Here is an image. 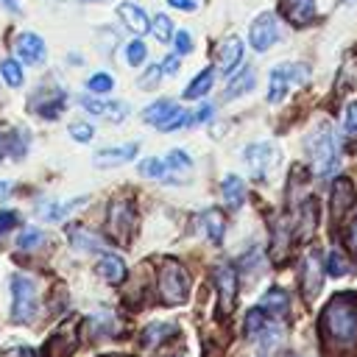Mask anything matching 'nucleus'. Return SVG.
<instances>
[{
	"label": "nucleus",
	"mask_w": 357,
	"mask_h": 357,
	"mask_svg": "<svg viewBox=\"0 0 357 357\" xmlns=\"http://www.w3.org/2000/svg\"><path fill=\"white\" fill-rule=\"evenodd\" d=\"M321 337L329 349H351L357 343V298L337 293L321 312Z\"/></svg>",
	"instance_id": "1"
},
{
	"label": "nucleus",
	"mask_w": 357,
	"mask_h": 357,
	"mask_svg": "<svg viewBox=\"0 0 357 357\" xmlns=\"http://www.w3.org/2000/svg\"><path fill=\"white\" fill-rule=\"evenodd\" d=\"M307 151H310V159H312V167L318 176H332L337 170L340 153H337V139H335L329 123H321L307 137Z\"/></svg>",
	"instance_id": "2"
},
{
	"label": "nucleus",
	"mask_w": 357,
	"mask_h": 357,
	"mask_svg": "<svg viewBox=\"0 0 357 357\" xmlns=\"http://www.w3.org/2000/svg\"><path fill=\"white\" fill-rule=\"evenodd\" d=\"M156 290H159V301L162 304H167V307L184 304L187 296H190V276H187V271L176 259H165L159 265Z\"/></svg>",
	"instance_id": "3"
},
{
	"label": "nucleus",
	"mask_w": 357,
	"mask_h": 357,
	"mask_svg": "<svg viewBox=\"0 0 357 357\" xmlns=\"http://www.w3.org/2000/svg\"><path fill=\"white\" fill-rule=\"evenodd\" d=\"M106 226H109V234H112L114 243L128 245L131 237H134V229H137L134 201L131 198H114L109 204V212H106Z\"/></svg>",
	"instance_id": "4"
},
{
	"label": "nucleus",
	"mask_w": 357,
	"mask_h": 357,
	"mask_svg": "<svg viewBox=\"0 0 357 357\" xmlns=\"http://www.w3.org/2000/svg\"><path fill=\"white\" fill-rule=\"evenodd\" d=\"M36 315V287L28 276H11V318L17 324H28Z\"/></svg>",
	"instance_id": "5"
},
{
	"label": "nucleus",
	"mask_w": 357,
	"mask_h": 357,
	"mask_svg": "<svg viewBox=\"0 0 357 357\" xmlns=\"http://www.w3.org/2000/svg\"><path fill=\"white\" fill-rule=\"evenodd\" d=\"M307 78H310V70L304 64H279L268 81V100L279 103L290 86H301V84H307Z\"/></svg>",
	"instance_id": "6"
},
{
	"label": "nucleus",
	"mask_w": 357,
	"mask_h": 357,
	"mask_svg": "<svg viewBox=\"0 0 357 357\" xmlns=\"http://www.w3.org/2000/svg\"><path fill=\"white\" fill-rule=\"evenodd\" d=\"M142 120L151 123V126H156V128H162V131H173V128L187 126V123H190V114H187L181 106H176L173 100L165 98V100H156V103L145 106Z\"/></svg>",
	"instance_id": "7"
},
{
	"label": "nucleus",
	"mask_w": 357,
	"mask_h": 357,
	"mask_svg": "<svg viewBox=\"0 0 357 357\" xmlns=\"http://www.w3.org/2000/svg\"><path fill=\"white\" fill-rule=\"evenodd\" d=\"M324 287V259H321V251H307L304 259H301V290H304V298L312 301Z\"/></svg>",
	"instance_id": "8"
},
{
	"label": "nucleus",
	"mask_w": 357,
	"mask_h": 357,
	"mask_svg": "<svg viewBox=\"0 0 357 357\" xmlns=\"http://www.w3.org/2000/svg\"><path fill=\"white\" fill-rule=\"evenodd\" d=\"M212 279H215V290L220 298V312L229 315L234 310V301H237V271L223 262V265H215Z\"/></svg>",
	"instance_id": "9"
},
{
	"label": "nucleus",
	"mask_w": 357,
	"mask_h": 357,
	"mask_svg": "<svg viewBox=\"0 0 357 357\" xmlns=\"http://www.w3.org/2000/svg\"><path fill=\"white\" fill-rule=\"evenodd\" d=\"M243 159H245L251 176L257 181H262L268 176V170L273 167V162H276V145L273 142H254V145L245 148V156Z\"/></svg>",
	"instance_id": "10"
},
{
	"label": "nucleus",
	"mask_w": 357,
	"mask_h": 357,
	"mask_svg": "<svg viewBox=\"0 0 357 357\" xmlns=\"http://www.w3.org/2000/svg\"><path fill=\"white\" fill-rule=\"evenodd\" d=\"M78 346V321H67L61 324L45 343V354L47 357H70Z\"/></svg>",
	"instance_id": "11"
},
{
	"label": "nucleus",
	"mask_w": 357,
	"mask_h": 357,
	"mask_svg": "<svg viewBox=\"0 0 357 357\" xmlns=\"http://www.w3.org/2000/svg\"><path fill=\"white\" fill-rule=\"evenodd\" d=\"M279 39V25H276V17L273 14H259L254 22H251V31H248V42L257 53H265L273 42Z\"/></svg>",
	"instance_id": "12"
},
{
	"label": "nucleus",
	"mask_w": 357,
	"mask_h": 357,
	"mask_svg": "<svg viewBox=\"0 0 357 357\" xmlns=\"http://www.w3.org/2000/svg\"><path fill=\"white\" fill-rule=\"evenodd\" d=\"M139 153V142H126L117 148H103L95 153V167H120L126 162H131Z\"/></svg>",
	"instance_id": "13"
},
{
	"label": "nucleus",
	"mask_w": 357,
	"mask_h": 357,
	"mask_svg": "<svg viewBox=\"0 0 357 357\" xmlns=\"http://www.w3.org/2000/svg\"><path fill=\"white\" fill-rule=\"evenodd\" d=\"M14 50H17V59L25 64H42L45 61V42L36 33H20L14 42Z\"/></svg>",
	"instance_id": "14"
},
{
	"label": "nucleus",
	"mask_w": 357,
	"mask_h": 357,
	"mask_svg": "<svg viewBox=\"0 0 357 357\" xmlns=\"http://www.w3.org/2000/svg\"><path fill=\"white\" fill-rule=\"evenodd\" d=\"M279 11L290 25H310L315 20L312 0H279Z\"/></svg>",
	"instance_id": "15"
},
{
	"label": "nucleus",
	"mask_w": 357,
	"mask_h": 357,
	"mask_svg": "<svg viewBox=\"0 0 357 357\" xmlns=\"http://www.w3.org/2000/svg\"><path fill=\"white\" fill-rule=\"evenodd\" d=\"M240 61H243V42L237 36L223 39L220 47H218V70L223 75H231L234 67H240Z\"/></svg>",
	"instance_id": "16"
},
{
	"label": "nucleus",
	"mask_w": 357,
	"mask_h": 357,
	"mask_svg": "<svg viewBox=\"0 0 357 357\" xmlns=\"http://www.w3.org/2000/svg\"><path fill=\"white\" fill-rule=\"evenodd\" d=\"M78 103H81L86 112H92V114H103V117H109V120H114V123L126 120V114H128V103H123V100L106 103V100H98V98H89V95H81Z\"/></svg>",
	"instance_id": "17"
},
{
	"label": "nucleus",
	"mask_w": 357,
	"mask_h": 357,
	"mask_svg": "<svg viewBox=\"0 0 357 357\" xmlns=\"http://www.w3.org/2000/svg\"><path fill=\"white\" fill-rule=\"evenodd\" d=\"M351 201H354V187H351V181H349V178H337V181L332 184V218H335V220L343 218V212L351 206Z\"/></svg>",
	"instance_id": "18"
},
{
	"label": "nucleus",
	"mask_w": 357,
	"mask_h": 357,
	"mask_svg": "<svg viewBox=\"0 0 357 357\" xmlns=\"http://www.w3.org/2000/svg\"><path fill=\"white\" fill-rule=\"evenodd\" d=\"M95 271H98L100 279H106V282H112V284H120V282L126 279V262H123L117 254H103V257L98 259Z\"/></svg>",
	"instance_id": "19"
},
{
	"label": "nucleus",
	"mask_w": 357,
	"mask_h": 357,
	"mask_svg": "<svg viewBox=\"0 0 357 357\" xmlns=\"http://www.w3.org/2000/svg\"><path fill=\"white\" fill-rule=\"evenodd\" d=\"M117 14H120V20H123L134 33H145V31H151V25H148V14H145L137 3H120V6H117Z\"/></svg>",
	"instance_id": "20"
},
{
	"label": "nucleus",
	"mask_w": 357,
	"mask_h": 357,
	"mask_svg": "<svg viewBox=\"0 0 357 357\" xmlns=\"http://www.w3.org/2000/svg\"><path fill=\"white\" fill-rule=\"evenodd\" d=\"M315 223H318V204L312 198H307L301 204V212H298V226H296V237L298 240H310L312 231H315Z\"/></svg>",
	"instance_id": "21"
},
{
	"label": "nucleus",
	"mask_w": 357,
	"mask_h": 357,
	"mask_svg": "<svg viewBox=\"0 0 357 357\" xmlns=\"http://www.w3.org/2000/svg\"><path fill=\"white\" fill-rule=\"evenodd\" d=\"M220 192H223V201L229 209H240L243 201H245V184L240 176H226L220 181Z\"/></svg>",
	"instance_id": "22"
},
{
	"label": "nucleus",
	"mask_w": 357,
	"mask_h": 357,
	"mask_svg": "<svg viewBox=\"0 0 357 357\" xmlns=\"http://www.w3.org/2000/svg\"><path fill=\"white\" fill-rule=\"evenodd\" d=\"M198 223H201L204 234L209 237V243H215V245H220V243H223V231H226V223H223V215H220L218 209H206V212L198 218Z\"/></svg>",
	"instance_id": "23"
},
{
	"label": "nucleus",
	"mask_w": 357,
	"mask_h": 357,
	"mask_svg": "<svg viewBox=\"0 0 357 357\" xmlns=\"http://www.w3.org/2000/svg\"><path fill=\"white\" fill-rule=\"evenodd\" d=\"M268 315H276V318H284L287 310H290V301H287V293L282 287H271L265 296H262V304H259Z\"/></svg>",
	"instance_id": "24"
},
{
	"label": "nucleus",
	"mask_w": 357,
	"mask_h": 357,
	"mask_svg": "<svg viewBox=\"0 0 357 357\" xmlns=\"http://www.w3.org/2000/svg\"><path fill=\"white\" fill-rule=\"evenodd\" d=\"M64 103H67V95L61 89H50V92H45V100L42 103L33 100V109L42 117H59V112L64 109Z\"/></svg>",
	"instance_id": "25"
},
{
	"label": "nucleus",
	"mask_w": 357,
	"mask_h": 357,
	"mask_svg": "<svg viewBox=\"0 0 357 357\" xmlns=\"http://www.w3.org/2000/svg\"><path fill=\"white\" fill-rule=\"evenodd\" d=\"M251 86H254V70H251V67H243V70L229 81V86H226V92H223V100L240 98V95H245Z\"/></svg>",
	"instance_id": "26"
},
{
	"label": "nucleus",
	"mask_w": 357,
	"mask_h": 357,
	"mask_svg": "<svg viewBox=\"0 0 357 357\" xmlns=\"http://www.w3.org/2000/svg\"><path fill=\"white\" fill-rule=\"evenodd\" d=\"M170 335H176V326H173V324H167V321L148 324L145 332H142V346H145V349H153V346H159V343H162L165 337H170Z\"/></svg>",
	"instance_id": "27"
},
{
	"label": "nucleus",
	"mask_w": 357,
	"mask_h": 357,
	"mask_svg": "<svg viewBox=\"0 0 357 357\" xmlns=\"http://www.w3.org/2000/svg\"><path fill=\"white\" fill-rule=\"evenodd\" d=\"M86 204V198H75V201H70V204H39V215L42 218H47V220H61V218H67L70 212H75V209H81Z\"/></svg>",
	"instance_id": "28"
},
{
	"label": "nucleus",
	"mask_w": 357,
	"mask_h": 357,
	"mask_svg": "<svg viewBox=\"0 0 357 357\" xmlns=\"http://www.w3.org/2000/svg\"><path fill=\"white\" fill-rule=\"evenodd\" d=\"M70 243H73L75 248H81V251H103V248H106V243H103L98 234H92V231L81 229V226L70 229Z\"/></svg>",
	"instance_id": "29"
},
{
	"label": "nucleus",
	"mask_w": 357,
	"mask_h": 357,
	"mask_svg": "<svg viewBox=\"0 0 357 357\" xmlns=\"http://www.w3.org/2000/svg\"><path fill=\"white\" fill-rule=\"evenodd\" d=\"M212 81H215V73H212V70H201V73L190 81V86L184 89V98H187V100H198V98H204V95L212 89Z\"/></svg>",
	"instance_id": "30"
},
{
	"label": "nucleus",
	"mask_w": 357,
	"mask_h": 357,
	"mask_svg": "<svg viewBox=\"0 0 357 357\" xmlns=\"http://www.w3.org/2000/svg\"><path fill=\"white\" fill-rule=\"evenodd\" d=\"M89 326H92V335H117L120 332V324H117V318L109 310L95 312L89 318Z\"/></svg>",
	"instance_id": "31"
},
{
	"label": "nucleus",
	"mask_w": 357,
	"mask_h": 357,
	"mask_svg": "<svg viewBox=\"0 0 357 357\" xmlns=\"http://www.w3.org/2000/svg\"><path fill=\"white\" fill-rule=\"evenodd\" d=\"M268 324H271V318H268V312H265L262 307L248 310V315H245V335H248L251 340H257Z\"/></svg>",
	"instance_id": "32"
},
{
	"label": "nucleus",
	"mask_w": 357,
	"mask_h": 357,
	"mask_svg": "<svg viewBox=\"0 0 357 357\" xmlns=\"http://www.w3.org/2000/svg\"><path fill=\"white\" fill-rule=\"evenodd\" d=\"M0 75L6 78L8 86H22V78H25L20 61H14V59H3L0 61Z\"/></svg>",
	"instance_id": "33"
},
{
	"label": "nucleus",
	"mask_w": 357,
	"mask_h": 357,
	"mask_svg": "<svg viewBox=\"0 0 357 357\" xmlns=\"http://www.w3.org/2000/svg\"><path fill=\"white\" fill-rule=\"evenodd\" d=\"M326 273L329 276H346V273H351V262L346 259V254L329 251V257H326Z\"/></svg>",
	"instance_id": "34"
},
{
	"label": "nucleus",
	"mask_w": 357,
	"mask_h": 357,
	"mask_svg": "<svg viewBox=\"0 0 357 357\" xmlns=\"http://www.w3.org/2000/svg\"><path fill=\"white\" fill-rule=\"evenodd\" d=\"M42 243H45V231H39V229H22V234L17 237V248H22V251H33Z\"/></svg>",
	"instance_id": "35"
},
{
	"label": "nucleus",
	"mask_w": 357,
	"mask_h": 357,
	"mask_svg": "<svg viewBox=\"0 0 357 357\" xmlns=\"http://www.w3.org/2000/svg\"><path fill=\"white\" fill-rule=\"evenodd\" d=\"M151 31H153V36H156L159 42H170V39L176 36V33H173V22H170V17H167V14H156V20H153Z\"/></svg>",
	"instance_id": "36"
},
{
	"label": "nucleus",
	"mask_w": 357,
	"mask_h": 357,
	"mask_svg": "<svg viewBox=\"0 0 357 357\" xmlns=\"http://www.w3.org/2000/svg\"><path fill=\"white\" fill-rule=\"evenodd\" d=\"M139 173H142L145 178H165V176H167V162L151 156V159H145V162L139 165Z\"/></svg>",
	"instance_id": "37"
},
{
	"label": "nucleus",
	"mask_w": 357,
	"mask_h": 357,
	"mask_svg": "<svg viewBox=\"0 0 357 357\" xmlns=\"http://www.w3.org/2000/svg\"><path fill=\"white\" fill-rule=\"evenodd\" d=\"M112 86H114V78H112L109 73H95V75H89V81H86V89L95 92V95H106Z\"/></svg>",
	"instance_id": "38"
},
{
	"label": "nucleus",
	"mask_w": 357,
	"mask_h": 357,
	"mask_svg": "<svg viewBox=\"0 0 357 357\" xmlns=\"http://www.w3.org/2000/svg\"><path fill=\"white\" fill-rule=\"evenodd\" d=\"M145 45L139 42V39H134V42H128V47H126V59H128V64L131 67H139L142 61H145Z\"/></svg>",
	"instance_id": "39"
},
{
	"label": "nucleus",
	"mask_w": 357,
	"mask_h": 357,
	"mask_svg": "<svg viewBox=\"0 0 357 357\" xmlns=\"http://www.w3.org/2000/svg\"><path fill=\"white\" fill-rule=\"evenodd\" d=\"M343 134L357 137V100L343 109Z\"/></svg>",
	"instance_id": "40"
},
{
	"label": "nucleus",
	"mask_w": 357,
	"mask_h": 357,
	"mask_svg": "<svg viewBox=\"0 0 357 357\" xmlns=\"http://www.w3.org/2000/svg\"><path fill=\"white\" fill-rule=\"evenodd\" d=\"M167 167H173V170H190V167H192V159H190L184 151L173 148V151L167 153Z\"/></svg>",
	"instance_id": "41"
},
{
	"label": "nucleus",
	"mask_w": 357,
	"mask_h": 357,
	"mask_svg": "<svg viewBox=\"0 0 357 357\" xmlns=\"http://www.w3.org/2000/svg\"><path fill=\"white\" fill-rule=\"evenodd\" d=\"M165 75V70H162V64H153V67H148L145 70V75L139 78V86L142 89H153L156 84H159V78Z\"/></svg>",
	"instance_id": "42"
},
{
	"label": "nucleus",
	"mask_w": 357,
	"mask_h": 357,
	"mask_svg": "<svg viewBox=\"0 0 357 357\" xmlns=\"http://www.w3.org/2000/svg\"><path fill=\"white\" fill-rule=\"evenodd\" d=\"M70 137H73L75 142H89V139L95 137V128H92L89 123H73V126H70Z\"/></svg>",
	"instance_id": "43"
},
{
	"label": "nucleus",
	"mask_w": 357,
	"mask_h": 357,
	"mask_svg": "<svg viewBox=\"0 0 357 357\" xmlns=\"http://www.w3.org/2000/svg\"><path fill=\"white\" fill-rule=\"evenodd\" d=\"M173 42H176V53H190L192 50V39H190V33L187 31H178L176 36H173Z\"/></svg>",
	"instance_id": "44"
},
{
	"label": "nucleus",
	"mask_w": 357,
	"mask_h": 357,
	"mask_svg": "<svg viewBox=\"0 0 357 357\" xmlns=\"http://www.w3.org/2000/svg\"><path fill=\"white\" fill-rule=\"evenodd\" d=\"M17 212H11V209H3L0 212V234H6V231H11L14 226H17Z\"/></svg>",
	"instance_id": "45"
},
{
	"label": "nucleus",
	"mask_w": 357,
	"mask_h": 357,
	"mask_svg": "<svg viewBox=\"0 0 357 357\" xmlns=\"http://www.w3.org/2000/svg\"><path fill=\"white\" fill-rule=\"evenodd\" d=\"M346 248L357 257V218L351 220V226H349V231H346Z\"/></svg>",
	"instance_id": "46"
},
{
	"label": "nucleus",
	"mask_w": 357,
	"mask_h": 357,
	"mask_svg": "<svg viewBox=\"0 0 357 357\" xmlns=\"http://www.w3.org/2000/svg\"><path fill=\"white\" fill-rule=\"evenodd\" d=\"M162 70H165V75H176V73H178V53H170V56L162 61Z\"/></svg>",
	"instance_id": "47"
},
{
	"label": "nucleus",
	"mask_w": 357,
	"mask_h": 357,
	"mask_svg": "<svg viewBox=\"0 0 357 357\" xmlns=\"http://www.w3.org/2000/svg\"><path fill=\"white\" fill-rule=\"evenodd\" d=\"M212 112H215V109H212L209 103H204V106H198V109H195V120H198V123H206V120L212 117Z\"/></svg>",
	"instance_id": "48"
},
{
	"label": "nucleus",
	"mask_w": 357,
	"mask_h": 357,
	"mask_svg": "<svg viewBox=\"0 0 357 357\" xmlns=\"http://www.w3.org/2000/svg\"><path fill=\"white\" fill-rule=\"evenodd\" d=\"M6 357H36V354H33L31 346H17V349H11Z\"/></svg>",
	"instance_id": "49"
},
{
	"label": "nucleus",
	"mask_w": 357,
	"mask_h": 357,
	"mask_svg": "<svg viewBox=\"0 0 357 357\" xmlns=\"http://www.w3.org/2000/svg\"><path fill=\"white\" fill-rule=\"evenodd\" d=\"M3 153H11V134L0 131V159H3Z\"/></svg>",
	"instance_id": "50"
},
{
	"label": "nucleus",
	"mask_w": 357,
	"mask_h": 357,
	"mask_svg": "<svg viewBox=\"0 0 357 357\" xmlns=\"http://www.w3.org/2000/svg\"><path fill=\"white\" fill-rule=\"evenodd\" d=\"M173 8H184V11H192L195 8V3L192 0H167Z\"/></svg>",
	"instance_id": "51"
},
{
	"label": "nucleus",
	"mask_w": 357,
	"mask_h": 357,
	"mask_svg": "<svg viewBox=\"0 0 357 357\" xmlns=\"http://www.w3.org/2000/svg\"><path fill=\"white\" fill-rule=\"evenodd\" d=\"M11 192V181H6V178H0V198H6Z\"/></svg>",
	"instance_id": "52"
},
{
	"label": "nucleus",
	"mask_w": 357,
	"mask_h": 357,
	"mask_svg": "<svg viewBox=\"0 0 357 357\" xmlns=\"http://www.w3.org/2000/svg\"><path fill=\"white\" fill-rule=\"evenodd\" d=\"M6 8H11V11H17V0H0Z\"/></svg>",
	"instance_id": "53"
},
{
	"label": "nucleus",
	"mask_w": 357,
	"mask_h": 357,
	"mask_svg": "<svg viewBox=\"0 0 357 357\" xmlns=\"http://www.w3.org/2000/svg\"><path fill=\"white\" fill-rule=\"evenodd\" d=\"M106 357H123V354H106Z\"/></svg>",
	"instance_id": "54"
},
{
	"label": "nucleus",
	"mask_w": 357,
	"mask_h": 357,
	"mask_svg": "<svg viewBox=\"0 0 357 357\" xmlns=\"http://www.w3.org/2000/svg\"><path fill=\"white\" fill-rule=\"evenodd\" d=\"M346 3H357V0H346Z\"/></svg>",
	"instance_id": "55"
}]
</instances>
